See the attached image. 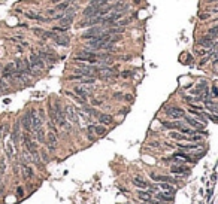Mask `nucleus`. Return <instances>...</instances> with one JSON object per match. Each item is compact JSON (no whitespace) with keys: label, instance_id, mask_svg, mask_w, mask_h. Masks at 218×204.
<instances>
[{"label":"nucleus","instance_id":"obj_1","mask_svg":"<svg viewBox=\"0 0 218 204\" xmlns=\"http://www.w3.org/2000/svg\"><path fill=\"white\" fill-rule=\"evenodd\" d=\"M28 61H30V66H32L33 76H39L42 73V70H45V61L37 55V52H32L28 55Z\"/></svg>","mask_w":218,"mask_h":204},{"label":"nucleus","instance_id":"obj_2","mask_svg":"<svg viewBox=\"0 0 218 204\" xmlns=\"http://www.w3.org/2000/svg\"><path fill=\"white\" fill-rule=\"evenodd\" d=\"M102 33H103V27H100V24H99V26H93V27H90L85 33L81 34V39H82V40H88V39H93V37L100 36Z\"/></svg>","mask_w":218,"mask_h":204},{"label":"nucleus","instance_id":"obj_3","mask_svg":"<svg viewBox=\"0 0 218 204\" xmlns=\"http://www.w3.org/2000/svg\"><path fill=\"white\" fill-rule=\"evenodd\" d=\"M28 113H30V121H32V133H34L36 130H39V128L42 127L43 121L39 118V115H37V110H36V109H30Z\"/></svg>","mask_w":218,"mask_h":204},{"label":"nucleus","instance_id":"obj_4","mask_svg":"<svg viewBox=\"0 0 218 204\" xmlns=\"http://www.w3.org/2000/svg\"><path fill=\"white\" fill-rule=\"evenodd\" d=\"M73 91H75L76 95L85 98V97H88V95L93 93V88L88 86V84H81V85H76L75 88H73Z\"/></svg>","mask_w":218,"mask_h":204},{"label":"nucleus","instance_id":"obj_5","mask_svg":"<svg viewBox=\"0 0 218 204\" xmlns=\"http://www.w3.org/2000/svg\"><path fill=\"white\" fill-rule=\"evenodd\" d=\"M37 55H39V57H41L45 63H51V64H54V63L57 61L55 55H54V52L50 51V49H41V51H37Z\"/></svg>","mask_w":218,"mask_h":204},{"label":"nucleus","instance_id":"obj_6","mask_svg":"<svg viewBox=\"0 0 218 204\" xmlns=\"http://www.w3.org/2000/svg\"><path fill=\"white\" fill-rule=\"evenodd\" d=\"M166 115L172 119H181L185 116V112L182 110V109H179V107L172 106V107H168V109H166Z\"/></svg>","mask_w":218,"mask_h":204},{"label":"nucleus","instance_id":"obj_7","mask_svg":"<svg viewBox=\"0 0 218 204\" xmlns=\"http://www.w3.org/2000/svg\"><path fill=\"white\" fill-rule=\"evenodd\" d=\"M11 140H12V143L17 146L18 142L21 140V124H20V121L14 124V128H12V133H11Z\"/></svg>","mask_w":218,"mask_h":204},{"label":"nucleus","instance_id":"obj_8","mask_svg":"<svg viewBox=\"0 0 218 204\" xmlns=\"http://www.w3.org/2000/svg\"><path fill=\"white\" fill-rule=\"evenodd\" d=\"M20 170H21L23 179H25V180H30V179H33L34 171H33V169H32L28 164H25V162H20Z\"/></svg>","mask_w":218,"mask_h":204},{"label":"nucleus","instance_id":"obj_9","mask_svg":"<svg viewBox=\"0 0 218 204\" xmlns=\"http://www.w3.org/2000/svg\"><path fill=\"white\" fill-rule=\"evenodd\" d=\"M66 119H69L70 122H73V124H78L79 122V118H78V112L75 110V107L73 106H66Z\"/></svg>","mask_w":218,"mask_h":204},{"label":"nucleus","instance_id":"obj_10","mask_svg":"<svg viewBox=\"0 0 218 204\" xmlns=\"http://www.w3.org/2000/svg\"><path fill=\"white\" fill-rule=\"evenodd\" d=\"M20 124H21V127H23V130H24L25 133H32V121H30V113H28V110L21 116Z\"/></svg>","mask_w":218,"mask_h":204},{"label":"nucleus","instance_id":"obj_11","mask_svg":"<svg viewBox=\"0 0 218 204\" xmlns=\"http://www.w3.org/2000/svg\"><path fill=\"white\" fill-rule=\"evenodd\" d=\"M97 73H99V76L102 77V79H109V77L115 76L117 75V72H115V69L112 67H100L99 70H97Z\"/></svg>","mask_w":218,"mask_h":204},{"label":"nucleus","instance_id":"obj_12","mask_svg":"<svg viewBox=\"0 0 218 204\" xmlns=\"http://www.w3.org/2000/svg\"><path fill=\"white\" fill-rule=\"evenodd\" d=\"M45 143L48 145V151H50V152H54V151H55V145H57V134L52 133V131H50V133L46 134V142H45Z\"/></svg>","mask_w":218,"mask_h":204},{"label":"nucleus","instance_id":"obj_13","mask_svg":"<svg viewBox=\"0 0 218 204\" xmlns=\"http://www.w3.org/2000/svg\"><path fill=\"white\" fill-rule=\"evenodd\" d=\"M5 153H6V158H8L9 161L14 160V156H15V145L12 143L11 139L6 140V143H5Z\"/></svg>","mask_w":218,"mask_h":204},{"label":"nucleus","instance_id":"obj_14","mask_svg":"<svg viewBox=\"0 0 218 204\" xmlns=\"http://www.w3.org/2000/svg\"><path fill=\"white\" fill-rule=\"evenodd\" d=\"M52 40H54L55 45H59V46H67V45L70 43V37H69L66 33L64 34H55Z\"/></svg>","mask_w":218,"mask_h":204},{"label":"nucleus","instance_id":"obj_15","mask_svg":"<svg viewBox=\"0 0 218 204\" xmlns=\"http://www.w3.org/2000/svg\"><path fill=\"white\" fill-rule=\"evenodd\" d=\"M24 15L28 18V19H34V21H39V23H51V21H52L51 18L42 17V15H39V14H34V12H25Z\"/></svg>","mask_w":218,"mask_h":204},{"label":"nucleus","instance_id":"obj_16","mask_svg":"<svg viewBox=\"0 0 218 204\" xmlns=\"http://www.w3.org/2000/svg\"><path fill=\"white\" fill-rule=\"evenodd\" d=\"M88 130H90V131H93L96 136H99V137L105 136V134L108 133V130H106V127H105L103 124H100V125H90V127H88Z\"/></svg>","mask_w":218,"mask_h":204},{"label":"nucleus","instance_id":"obj_17","mask_svg":"<svg viewBox=\"0 0 218 204\" xmlns=\"http://www.w3.org/2000/svg\"><path fill=\"white\" fill-rule=\"evenodd\" d=\"M73 18H75V15H64V12H63V17L59 19V24L61 27L69 28V27L72 26V23H73Z\"/></svg>","mask_w":218,"mask_h":204},{"label":"nucleus","instance_id":"obj_18","mask_svg":"<svg viewBox=\"0 0 218 204\" xmlns=\"http://www.w3.org/2000/svg\"><path fill=\"white\" fill-rule=\"evenodd\" d=\"M185 121H187V124L188 125H191V127L194 128V130H197V131H202L203 130V122H199V121H196L194 118H191V116H184Z\"/></svg>","mask_w":218,"mask_h":204},{"label":"nucleus","instance_id":"obj_19","mask_svg":"<svg viewBox=\"0 0 218 204\" xmlns=\"http://www.w3.org/2000/svg\"><path fill=\"white\" fill-rule=\"evenodd\" d=\"M34 137H36V142H37V143H45V142H46V134H45L43 127H41L39 130L34 131Z\"/></svg>","mask_w":218,"mask_h":204},{"label":"nucleus","instance_id":"obj_20","mask_svg":"<svg viewBox=\"0 0 218 204\" xmlns=\"http://www.w3.org/2000/svg\"><path fill=\"white\" fill-rule=\"evenodd\" d=\"M151 179L152 180H157V182H169V183H170V182H172V183L176 182L173 177H169V176H159V174H155V173H151Z\"/></svg>","mask_w":218,"mask_h":204},{"label":"nucleus","instance_id":"obj_21","mask_svg":"<svg viewBox=\"0 0 218 204\" xmlns=\"http://www.w3.org/2000/svg\"><path fill=\"white\" fill-rule=\"evenodd\" d=\"M199 45H200V46H203V48H208V49H211V48L214 46L212 37H211V36H205V37H202L200 42H199Z\"/></svg>","mask_w":218,"mask_h":204},{"label":"nucleus","instance_id":"obj_22","mask_svg":"<svg viewBox=\"0 0 218 204\" xmlns=\"http://www.w3.org/2000/svg\"><path fill=\"white\" fill-rule=\"evenodd\" d=\"M172 173H176V174H188L190 173V169L188 167H184V165H173L172 169H170Z\"/></svg>","mask_w":218,"mask_h":204},{"label":"nucleus","instance_id":"obj_23","mask_svg":"<svg viewBox=\"0 0 218 204\" xmlns=\"http://www.w3.org/2000/svg\"><path fill=\"white\" fill-rule=\"evenodd\" d=\"M97 119L100 121V124H103V125H109V124H112V116L108 115V113H99Z\"/></svg>","mask_w":218,"mask_h":204},{"label":"nucleus","instance_id":"obj_24","mask_svg":"<svg viewBox=\"0 0 218 204\" xmlns=\"http://www.w3.org/2000/svg\"><path fill=\"white\" fill-rule=\"evenodd\" d=\"M133 185L136 188H139V189H148V188H150V185H148L145 180H142L141 177H134L133 179Z\"/></svg>","mask_w":218,"mask_h":204},{"label":"nucleus","instance_id":"obj_25","mask_svg":"<svg viewBox=\"0 0 218 204\" xmlns=\"http://www.w3.org/2000/svg\"><path fill=\"white\" fill-rule=\"evenodd\" d=\"M173 194H170V192H157L155 194V197L159 198V200H161V201H172L173 200Z\"/></svg>","mask_w":218,"mask_h":204},{"label":"nucleus","instance_id":"obj_26","mask_svg":"<svg viewBox=\"0 0 218 204\" xmlns=\"http://www.w3.org/2000/svg\"><path fill=\"white\" fill-rule=\"evenodd\" d=\"M159 186L161 188V189H163L164 192H170V194H175V188L172 186V185H170L169 182H161Z\"/></svg>","mask_w":218,"mask_h":204},{"label":"nucleus","instance_id":"obj_27","mask_svg":"<svg viewBox=\"0 0 218 204\" xmlns=\"http://www.w3.org/2000/svg\"><path fill=\"white\" fill-rule=\"evenodd\" d=\"M69 6H70V3H69V2H66V0H63V2H60V3H57V5H55V10H57V12H64V10H66L67 8H69Z\"/></svg>","mask_w":218,"mask_h":204},{"label":"nucleus","instance_id":"obj_28","mask_svg":"<svg viewBox=\"0 0 218 204\" xmlns=\"http://www.w3.org/2000/svg\"><path fill=\"white\" fill-rule=\"evenodd\" d=\"M137 197L141 198V200H143V201H151V194L150 192H143V189H141L139 192H137Z\"/></svg>","mask_w":218,"mask_h":204},{"label":"nucleus","instance_id":"obj_29","mask_svg":"<svg viewBox=\"0 0 218 204\" xmlns=\"http://www.w3.org/2000/svg\"><path fill=\"white\" fill-rule=\"evenodd\" d=\"M109 2H114V0H90L88 5H94V6H105L108 5Z\"/></svg>","mask_w":218,"mask_h":204},{"label":"nucleus","instance_id":"obj_30","mask_svg":"<svg viewBox=\"0 0 218 204\" xmlns=\"http://www.w3.org/2000/svg\"><path fill=\"white\" fill-rule=\"evenodd\" d=\"M163 127L166 128H182V124L181 122H163Z\"/></svg>","mask_w":218,"mask_h":204},{"label":"nucleus","instance_id":"obj_31","mask_svg":"<svg viewBox=\"0 0 218 204\" xmlns=\"http://www.w3.org/2000/svg\"><path fill=\"white\" fill-rule=\"evenodd\" d=\"M170 137L175 139V140H188V137H185L182 133H176V131H172V133H170Z\"/></svg>","mask_w":218,"mask_h":204},{"label":"nucleus","instance_id":"obj_32","mask_svg":"<svg viewBox=\"0 0 218 204\" xmlns=\"http://www.w3.org/2000/svg\"><path fill=\"white\" fill-rule=\"evenodd\" d=\"M179 148L184 149V151H191V149H199V145H184V143H179Z\"/></svg>","mask_w":218,"mask_h":204},{"label":"nucleus","instance_id":"obj_33","mask_svg":"<svg viewBox=\"0 0 218 204\" xmlns=\"http://www.w3.org/2000/svg\"><path fill=\"white\" fill-rule=\"evenodd\" d=\"M208 36H211V37H215V36H218V24L214 27H211L209 31H208Z\"/></svg>","mask_w":218,"mask_h":204},{"label":"nucleus","instance_id":"obj_34","mask_svg":"<svg viewBox=\"0 0 218 204\" xmlns=\"http://www.w3.org/2000/svg\"><path fill=\"white\" fill-rule=\"evenodd\" d=\"M190 113H191V115H194V116H197V118L200 119L202 122H205V121H206V119L203 118V115H202L200 112H196V110H194V109H191V110H190Z\"/></svg>","mask_w":218,"mask_h":204},{"label":"nucleus","instance_id":"obj_35","mask_svg":"<svg viewBox=\"0 0 218 204\" xmlns=\"http://www.w3.org/2000/svg\"><path fill=\"white\" fill-rule=\"evenodd\" d=\"M206 116H208V119H211L212 122H215V124H218V115H215V113H208Z\"/></svg>","mask_w":218,"mask_h":204},{"label":"nucleus","instance_id":"obj_36","mask_svg":"<svg viewBox=\"0 0 218 204\" xmlns=\"http://www.w3.org/2000/svg\"><path fill=\"white\" fill-rule=\"evenodd\" d=\"M188 140H190V142H200L202 136H199V134H193L191 137H188Z\"/></svg>","mask_w":218,"mask_h":204},{"label":"nucleus","instance_id":"obj_37","mask_svg":"<svg viewBox=\"0 0 218 204\" xmlns=\"http://www.w3.org/2000/svg\"><path fill=\"white\" fill-rule=\"evenodd\" d=\"M39 155H41V156H42V160L45 162H48V153L45 152V151H41V152H39Z\"/></svg>","mask_w":218,"mask_h":204},{"label":"nucleus","instance_id":"obj_38","mask_svg":"<svg viewBox=\"0 0 218 204\" xmlns=\"http://www.w3.org/2000/svg\"><path fill=\"white\" fill-rule=\"evenodd\" d=\"M37 115H39V118L42 119V121H45V110H43V109H39V110H37Z\"/></svg>","mask_w":218,"mask_h":204},{"label":"nucleus","instance_id":"obj_39","mask_svg":"<svg viewBox=\"0 0 218 204\" xmlns=\"http://www.w3.org/2000/svg\"><path fill=\"white\" fill-rule=\"evenodd\" d=\"M212 97H218V88L217 86H212Z\"/></svg>","mask_w":218,"mask_h":204},{"label":"nucleus","instance_id":"obj_40","mask_svg":"<svg viewBox=\"0 0 218 204\" xmlns=\"http://www.w3.org/2000/svg\"><path fill=\"white\" fill-rule=\"evenodd\" d=\"M17 192H18V195H20V197H23V195H24V191H23V188H21V186H18Z\"/></svg>","mask_w":218,"mask_h":204},{"label":"nucleus","instance_id":"obj_41","mask_svg":"<svg viewBox=\"0 0 218 204\" xmlns=\"http://www.w3.org/2000/svg\"><path fill=\"white\" fill-rule=\"evenodd\" d=\"M121 76H123V77H129V76H132V72H123V73H121Z\"/></svg>","mask_w":218,"mask_h":204},{"label":"nucleus","instance_id":"obj_42","mask_svg":"<svg viewBox=\"0 0 218 204\" xmlns=\"http://www.w3.org/2000/svg\"><path fill=\"white\" fill-rule=\"evenodd\" d=\"M124 98H126L127 102H132V100H133V97H132L130 94H127V95H124Z\"/></svg>","mask_w":218,"mask_h":204},{"label":"nucleus","instance_id":"obj_43","mask_svg":"<svg viewBox=\"0 0 218 204\" xmlns=\"http://www.w3.org/2000/svg\"><path fill=\"white\" fill-rule=\"evenodd\" d=\"M200 18H202V19H205V18H209V14H202Z\"/></svg>","mask_w":218,"mask_h":204},{"label":"nucleus","instance_id":"obj_44","mask_svg":"<svg viewBox=\"0 0 218 204\" xmlns=\"http://www.w3.org/2000/svg\"><path fill=\"white\" fill-rule=\"evenodd\" d=\"M93 104H94V106H99V104H102V102H99V100H93Z\"/></svg>","mask_w":218,"mask_h":204},{"label":"nucleus","instance_id":"obj_45","mask_svg":"<svg viewBox=\"0 0 218 204\" xmlns=\"http://www.w3.org/2000/svg\"><path fill=\"white\" fill-rule=\"evenodd\" d=\"M214 66H218V58H217V60H214Z\"/></svg>","mask_w":218,"mask_h":204},{"label":"nucleus","instance_id":"obj_46","mask_svg":"<svg viewBox=\"0 0 218 204\" xmlns=\"http://www.w3.org/2000/svg\"><path fill=\"white\" fill-rule=\"evenodd\" d=\"M66 2H69V3H73V2H76V0H66Z\"/></svg>","mask_w":218,"mask_h":204},{"label":"nucleus","instance_id":"obj_47","mask_svg":"<svg viewBox=\"0 0 218 204\" xmlns=\"http://www.w3.org/2000/svg\"><path fill=\"white\" fill-rule=\"evenodd\" d=\"M0 72H2V69H0Z\"/></svg>","mask_w":218,"mask_h":204}]
</instances>
